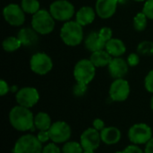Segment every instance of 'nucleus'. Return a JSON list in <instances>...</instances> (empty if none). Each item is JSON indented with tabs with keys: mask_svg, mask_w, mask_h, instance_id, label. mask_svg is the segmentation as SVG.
<instances>
[{
	"mask_svg": "<svg viewBox=\"0 0 153 153\" xmlns=\"http://www.w3.org/2000/svg\"><path fill=\"white\" fill-rule=\"evenodd\" d=\"M34 114L30 108L16 105L9 112V122L11 126L18 132H30L34 127Z\"/></svg>",
	"mask_w": 153,
	"mask_h": 153,
	"instance_id": "f257e3e1",
	"label": "nucleus"
},
{
	"mask_svg": "<svg viewBox=\"0 0 153 153\" xmlns=\"http://www.w3.org/2000/svg\"><path fill=\"white\" fill-rule=\"evenodd\" d=\"M60 38L62 41L69 46L75 47L83 40V29L76 21H68L64 23L60 30Z\"/></svg>",
	"mask_w": 153,
	"mask_h": 153,
	"instance_id": "f03ea898",
	"label": "nucleus"
},
{
	"mask_svg": "<svg viewBox=\"0 0 153 153\" xmlns=\"http://www.w3.org/2000/svg\"><path fill=\"white\" fill-rule=\"evenodd\" d=\"M55 19L49 11L40 9L32 15L31 28L40 35H48L54 30Z\"/></svg>",
	"mask_w": 153,
	"mask_h": 153,
	"instance_id": "7ed1b4c3",
	"label": "nucleus"
},
{
	"mask_svg": "<svg viewBox=\"0 0 153 153\" xmlns=\"http://www.w3.org/2000/svg\"><path fill=\"white\" fill-rule=\"evenodd\" d=\"M42 149L43 144L39 141L36 135L24 134L14 143L13 153H41Z\"/></svg>",
	"mask_w": 153,
	"mask_h": 153,
	"instance_id": "20e7f679",
	"label": "nucleus"
},
{
	"mask_svg": "<svg viewBox=\"0 0 153 153\" xmlns=\"http://www.w3.org/2000/svg\"><path fill=\"white\" fill-rule=\"evenodd\" d=\"M127 136L133 144L146 145L153 138L152 129L146 123H136L129 128Z\"/></svg>",
	"mask_w": 153,
	"mask_h": 153,
	"instance_id": "39448f33",
	"label": "nucleus"
},
{
	"mask_svg": "<svg viewBox=\"0 0 153 153\" xmlns=\"http://www.w3.org/2000/svg\"><path fill=\"white\" fill-rule=\"evenodd\" d=\"M73 74L76 82L88 85L95 77L96 66L90 59H81L75 64Z\"/></svg>",
	"mask_w": 153,
	"mask_h": 153,
	"instance_id": "423d86ee",
	"label": "nucleus"
},
{
	"mask_svg": "<svg viewBox=\"0 0 153 153\" xmlns=\"http://www.w3.org/2000/svg\"><path fill=\"white\" fill-rule=\"evenodd\" d=\"M49 12L53 18L59 22L71 21L75 14L74 4L68 0H56L49 5Z\"/></svg>",
	"mask_w": 153,
	"mask_h": 153,
	"instance_id": "0eeeda50",
	"label": "nucleus"
},
{
	"mask_svg": "<svg viewBox=\"0 0 153 153\" xmlns=\"http://www.w3.org/2000/svg\"><path fill=\"white\" fill-rule=\"evenodd\" d=\"M48 132L50 135V141L56 144H64L70 141L72 137L71 126L68 123L62 120L53 122Z\"/></svg>",
	"mask_w": 153,
	"mask_h": 153,
	"instance_id": "6e6552de",
	"label": "nucleus"
},
{
	"mask_svg": "<svg viewBox=\"0 0 153 153\" xmlns=\"http://www.w3.org/2000/svg\"><path fill=\"white\" fill-rule=\"evenodd\" d=\"M30 67L34 74L45 75L52 70L53 61L48 54L39 52L30 57Z\"/></svg>",
	"mask_w": 153,
	"mask_h": 153,
	"instance_id": "1a4fd4ad",
	"label": "nucleus"
},
{
	"mask_svg": "<svg viewBox=\"0 0 153 153\" xmlns=\"http://www.w3.org/2000/svg\"><path fill=\"white\" fill-rule=\"evenodd\" d=\"M39 91L30 86L22 87L15 93V100L17 105H20L24 108H31L38 104L39 100Z\"/></svg>",
	"mask_w": 153,
	"mask_h": 153,
	"instance_id": "9d476101",
	"label": "nucleus"
},
{
	"mask_svg": "<svg viewBox=\"0 0 153 153\" xmlns=\"http://www.w3.org/2000/svg\"><path fill=\"white\" fill-rule=\"evenodd\" d=\"M131 92V88L129 82L124 78L115 79L108 91L109 98L114 102H123L126 101Z\"/></svg>",
	"mask_w": 153,
	"mask_h": 153,
	"instance_id": "9b49d317",
	"label": "nucleus"
},
{
	"mask_svg": "<svg viewBox=\"0 0 153 153\" xmlns=\"http://www.w3.org/2000/svg\"><path fill=\"white\" fill-rule=\"evenodd\" d=\"M3 16L7 23L12 26H21L25 22V13L17 4H9L3 9Z\"/></svg>",
	"mask_w": 153,
	"mask_h": 153,
	"instance_id": "f8f14e48",
	"label": "nucleus"
},
{
	"mask_svg": "<svg viewBox=\"0 0 153 153\" xmlns=\"http://www.w3.org/2000/svg\"><path fill=\"white\" fill-rule=\"evenodd\" d=\"M79 142L84 151H96L99 149L100 143H102L100 133L92 126L85 129L82 133Z\"/></svg>",
	"mask_w": 153,
	"mask_h": 153,
	"instance_id": "ddd939ff",
	"label": "nucleus"
},
{
	"mask_svg": "<svg viewBox=\"0 0 153 153\" xmlns=\"http://www.w3.org/2000/svg\"><path fill=\"white\" fill-rule=\"evenodd\" d=\"M108 69L110 76L114 80L121 79L127 74L129 65L127 61H126L122 57H113L111 62L108 65Z\"/></svg>",
	"mask_w": 153,
	"mask_h": 153,
	"instance_id": "4468645a",
	"label": "nucleus"
},
{
	"mask_svg": "<svg viewBox=\"0 0 153 153\" xmlns=\"http://www.w3.org/2000/svg\"><path fill=\"white\" fill-rule=\"evenodd\" d=\"M117 4L118 0H97L95 4L96 13L102 19H108L115 14Z\"/></svg>",
	"mask_w": 153,
	"mask_h": 153,
	"instance_id": "2eb2a0df",
	"label": "nucleus"
},
{
	"mask_svg": "<svg viewBox=\"0 0 153 153\" xmlns=\"http://www.w3.org/2000/svg\"><path fill=\"white\" fill-rule=\"evenodd\" d=\"M100 138L104 144L111 146L120 142L122 138V133L116 126H106L100 132Z\"/></svg>",
	"mask_w": 153,
	"mask_h": 153,
	"instance_id": "dca6fc26",
	"label": "nucleus"
},
{
	"mask_svg": "<svg viewBox=\"0 0 153 153\" xmlns=\"http://www.w3.org/2000/svg\"><path fill=\"white\" fill-rule=\"evenodd\" d=\"M96 14V11L91 6H82L75 13V21L83 27L92 23Z\"/></svg>",
	"mask_w": 153,
	"mask_h": 153,
	"instance_id": "f3484780",
	"label": "nucleus"
},
{
	"mask_svg": "<svg viewBox=\"0 0 153 153\" xmlns=\"http://www.w3.org/2000/svg\"><path fill=\"white\" fill-rule=\"evenodd\" d=\"M84 46L89 51L92 53L95 51L105 49L106 42L101 39V37L99 34V31L98 32L93 31V32H91L85 39Z\"/></svg>",
	"mask_w": 153,
	"mask_h": 153,
	"instance_id": "a211bd4d",
	"label": "nucleus"
},
{
	"mask_svg": "<svg viewBox=\"0 0 153 153\" xmlns=\"http://www.w3.org/2000/svg\"><path fill=\"white\" fill-rule=\"evenodd\" d=\"M17 38L24 47H31L39 40L38 33L32 28H22L17 33Z\"/></svg>",
	"mask_w": 153,
	"mask_h": 153,
	"instance_id": "6ab92c4d",
	"label": "nucleus"
},
{
	"mask_svg": "<svg viewBox=\"0 0 153 153\" xmlns=\"http://www.w3.org/2000/svg\"><path fill=\"white\" fill-rule=\"evenodd\" d=\"M105 49L112 57H120L126 51L125 43L121 39L116 38H112L107 41Z\"/></svg>",
	"mask_w": 153,
	"mask_h": 153,
	"instance_id": "aec40b11",
	"label": "nucleus"
},
{
	"mask_svg": "<svg viewBox=\"0 0 153 153\" xmlns=\"http://www.w3.org/2000/svg\"><path fill=\"white\" fill-rule=\"evenodd\" d=\"M112 56L107 52L106 49L92 52L90 60L96 67H105L109 65L112 60Z\"/></svg>",
	"mask_w": 153,
	"mask_h": 153,
	"instance_id": "412c9836",
	"label": "nucleus"
},
{
	"mask_svg": "<svg viewBox=\"0 0 153 153\" xmlns=\"http://www.w3.org/2000/svg\"><path fill=\"white\" fill-rule=\"evenodd\" d=\"M52 124L51 117L47 112L40 111L34 116V127L38 131H48Z\"/></svg>",
	"mask_w": 153,
	"mask_h": 153,
	"instance_id": "4be33fe9",
	"label": "nucleus"
},
{
	"mask_svg": "<svg viewBox=\"0 0 153 153\" xmlns=\"http://www.w3.org/2000/svg\"><path fill=\"white\" fill-rule=\"evenodd\" d=\"M2 46H3V48H4V51H6V52H14V51L18 50L22 45L20 39L17 37L9 36V37L5 38L3 40Z\"/></svg>",
	"mask_w": 153,
	"mask_h": 153,
	"instance_id": "5701e85b",
	"label": "nucleus"
},
{
	"mask_svg": "<svg viewBox=\"0 0 153 153\" xmlns=\"http://www.w3.org/2000/svg\"><path fill=\"white\" fill-rule=\"evenodd\" d=\"M21 7L22 8L25 13L32 15L40 10V4L38 0H22Z\"/></svg>",
	"mask_w": 153,
	"mask_h": 153,
	"instance_id": "b1692460",
	"label": "nucleus"
},
{
	"mask_svg": "<svg viewBox=\"0 0 153 153\" xmlns=\"http://www.w3.org/2000/svg\"><path fill=\"white\" fill-rule=\"evenodd\" d=\"M61 150H62V153H83L84 152L80 142L71 141V140L64 143Z\"/></svg>",
	"mask_w": 153,
	"mask_h": 153,
	"instance_id": "393cba45",
	"label": "nucleus"
},
{
	"mask_svg": "<svg viewBox=\"0 0 153 153\" xmlns=\"http://www.w3.org/2000/svg\"><path fill=\"white\" fill-rule=\"evenodd\" d=\"M147 16L143 13H138L134 18V27L138 31H143L147 27Z\"/></svg>",
	"mask_w": 153,
	"mask_h": 153,
	"instance_id": "a878e982",
	"label": "nucleus"
},
{
	"mask_svg": "<svg viewBox=\"0 0 153 153\" xmlns=\"http://www.w3.org/2000/svg\"><path fill=\"white\" fill-rule=\"evenodd\" d=\"M137 52L144 56H153V42L149 40L142 41L137 47Z\"/></svg>",
	"mask_w": 153,
	"mask_h": 153,
	"instance_id": "bb28decb",
	"label": "nucleus"
},
{
	"mask_svg": "<svg viewBox=\"0 0 153 153\" xmlns=\"http://www.w3.org/2000/svg\"><path fill=\"white\" fill-rule=\"evenodd\" d=\"M41 153H62V150L58 147V144L51 142L48 143L45 146H43Z\"/></svg>",
	"mask_w": 153,
	"mask_h": 153,
	"instance_id": "cd10ccee",
	"label": "nucleus"
},
{
	"mask_svg": "<svg viewBox=\"0 0 153 153\" xmlns=\"http://www.w3.org/2000/svg\"><path fill=\"white\" fill-rule=\"evenodd\" d=\"M87 90H88V85L76 82V84L73 88V92L74 95L76 97H82L86 93Z\"/></svg>",
	"mask_w": 153,
	"mask_h": 153,
	"instance_id": "c85d7f7f",
	"label": "nucleus"
},
{
	"mask_svg": "<svg viewBox=\"0 0 153 153\" xmlns=\"http://www.w3.org/2000/svg\"><path fill=\"white\" fill-rule=\"evenodd\" d=\"M143 13L147 16L148 19L153 20V0H146L143 8Z\"/></svg>",
	"mask_w": 153,
	"mask_h": 153,
	"instance_id": "c756f323",
	"label": "nucleus"
},
{
	"mask_svg": "<svg viewBox=\"0 0 153 153\" xmlns=\"http://www.w3.org/2000/svg\"><path fill=\"white\" fill-rule=\"evenodd\" d=\"M144 87H145V90L150 92V93H152L153 94V70H151L147 75L145 76V79H144Z\"/></svg>",
	"mask_w": 153,
	"mask_h": 153,
	"instance_id": "7c9ffc66",
	"label": "nucleus"
},
{
	"mask_svg": "<svg viewBox=\"0 0 153 153\" xmlns=\"http://www.w3.org/2000/svg\"><path fill=\"white\" fill-rule=\"evenodd\" d=\"M99 34L101 37V39L107 43V41H108L109 39H112L113 32H112V30L109 27H103V28H101L100 30Z\"/></svg>",
	"mask_w": 153,
	"mask_h": 153,
	"instance_id": "2f4dec72",
	"label": "nucleus"
},
{
	"mask_svg": "<svg viewBox=\"0 0 153 153\" xmlns=\"http://www.w3.org/2000/svg\"><path fill=\"white\" fill-rule=\"evenodd\" d=\"M36 136L42 144L48 143L50 141V135H49L48 130V131H38V134H36Z\"/></svg>",
	"mask_w": 153,
	"mask_h": 153,
	"instance_id": "473e14b6",
	"label": "nucleus"
},
{
	"mask_svg": "<svg viewBox=\"0 0 153 153\" xmlns=\"http://www.w3.org/2000/svg\"><path fill=\"white\" fill-rule=\"evenodd\" d=\"M127 63L129 65L130 67H134V66H136L139 65L140 63V57H139V55L136 54V53H131L128 57H127Z\"/></svg>",
	"mask_w": 153,
	"mask_h": 153,
	"instance_id": "72a5a7b5",
	"label": "nucleus"
},
{
	"mask_svg": "<svg viewBox=\"0 0 153 153\" xmlns=\"http://www.w3.org/2000/svg\"><path fill=\"white\" fill-rule=\"evenodd\" d=\"M124 153H144V150H143L140 145H136V144H130L128 146H126L124 150Z\"/></svg>",
	"mask_w": 153,
	"mask_h": 153,
	"instance_id": "f704fd0d",
	"label": "nucleus"
},
{
	"mask_svg": "<svg viewBox=\"0 0 153 153\" xmlns=\"http://www.w3.org/2000/svg\"><path fill=\"white\" fill-rule=\"evenodd\" d=\"M92 127L100 133L106 127V125H105V122L101 118H95L92 121Z\"/></svg>",
	"mask_w": 153,
	"mask_h": 153,
	"instance_id": "c9c22d12",
	"label": "nucleus"
},
{
	"mask_svg": "<svg viewBox=\"0 0 153 153\" xmlns=\"http://www.w3.org/2000/svg\"><path fill=\"white\" fill-rule=\"evenodd\" d=\"M9 91H11V87L9 86V84L4 80L2 79L0 81V95L1 96H4Z\"/></svg>",
	"mask_w": 153,
	"mask_h": 153,
	"instance_id": "e433bc0d",
	"label": "nucleus"
},
{
	"mask_svg": "<svg viewBox=\"0 0 153 153\" xmlns=\"http://www.w3.org/2000/svg\"><path fill=\"white\" fill-rule=\"evenodd\" d=\"M144 153H153V138L145 145Z\"/></svg>",
	"mask_w": 153,
	"mask_h": 153,
	"instance_id": "4c0bfd02",
	"label": "nucleus"
},
{
	"mask_svg": "<svg viewBox=\"0 0 153 153\" xmlns=\"http://www.w3.org/2000/svg\"><path fill=\"white\" fill-rule=\"evenodd\" d=\"M150 106H151V108H152V111H153V95H152V99H151Z\"/></svg>",
	"mask_w": 153,
	"mask_h": 153,
	"instance_id": "58836bf2",
	"label": "nucleus"
},
{
	"mask_svg": "<svg viewBox=\"0 0 153 153\" xmlns=\"http://www.w3.org/2000/svg\"><path fill=\"white\" fill-rule=\"evenodd\" d=\"M83 153H96L95 151H84Z\"/></svg>",
	"mask_w": 153,
	"mask_h": 153,
	"instance_id": "ea45409f",
	"label": "nucleus"
},
{
	"mask_svg": "<svg viewBox=\"0 0 153 153\" xmlns=\"http://www.w3.org/2000/svg\"><path fill=\"white\" fill-rule=\"evenodd\" d=\"M126 2V0H118V4H124Z\"/></svg>",
	"mask_w": 153,
	"mask_h": 153,
	"instance_id": "a19ab883",
	"label": "nucleus"
},
{
	"mask_svg": "<svg viewBox=\"0 0 153 153\" xmlns=\"http://www.w3.org/2000/svg\"><path fill=\"white\" fill-rule=\"evenodd\" d=\"M114 153H124V152H123V151H117V152H115Z\"/></svg>",
	"mask_w": 153,
	"mask_h": 153,
	"instance_id": "79ce46f5",
	"label": "nucleus"
},
{
	"mask_svg": "<svg viewBox=\"0 0 153 153\" xmlns=\"http://www.w3.org/2000/svg\"><path fill=\"white\" fill-rule=\"evenodd\" d=\"M134 1H136V2H143V1H146V0H134Z\"/></svg>",
	"mask_w": 153,
	"mask_h": 153,
	"instance_id": "37998d69",
	"label": "nucleus"
}]
</instances>
